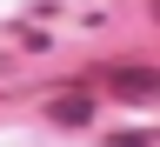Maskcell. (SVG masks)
Masks as SVG:
<instances>
[{"label":"cell","mask_w":160,"mask_h":147,"mask_svg":"<svg viewBox=\"0 0 160 147\" xmlns=\"http://www.w3.org/2000/svg\"><path fill=\"white\" fill-rule=\"evenodd\" d=\"M53 114L60 120H87V94H80V100H53Z\"/></svg>","instance_id":"cell-2"},{"label":"cell","mask_w":160,"mask_h":147,"mask_svg":"<svg viewBox=\"0 0 160 147\" xmlns=\"http://www.w3.org/2000/svg\"><path fill=\"white\" fill-rule=\"evenodd\" d=\"M107 80H113L120 94H160V74H140V67H113Z\"/></svg>","instance_id":"cell-1"},{"label":"cell","mask_w":160,"mask_h":147,"mask_svg":"<svg viewBox=\"0 0 160 147\" xmlns=\"http://www.w3.org/2000/svg\"><path fill=\"white\" fill-rule=\"evenodd\" d=\"M153 13H160V0H153Z\"/></svg>","instance_id":"cell-4"},{"label":"cell","mask_w":160,"mask_h":147,"mask_svg":"<svg viewBox=\"0 0 160 147\" xmlns=\"http://www.w3.org/2000/svg\"><path fill=\"white\" fill-rule=\"evenodd\" d=\"M113 147H140V140H127V134H120V140H113Z\"/></svg>","instance_id":"cell-3"}]
</instances>
